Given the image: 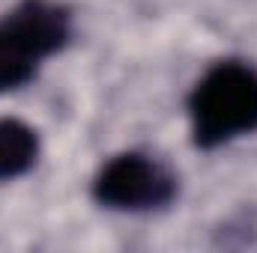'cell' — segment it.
<instances>
[{
  "label": "cell",
  "mask_w": 257,
  "mask_h": 253,
  "mask_svg": "<svg viewBox=\"0 0 257 253\" xmlns=\"http://www.w3.org/2000/svg\"><path fill=\"white\" fill-rule=\"evenodd\" d=\"M192 143L209 152L257 131V68L242 60L212 63L189 92Z\"/></svg>",
  "instance_id": "1"
},
{
  "label": "cell",
  "mask_w": 257,
  "mask_h": 253,
  "mask_svg": "<svg viewBox=\"0 0 257 253\" xmlns=\"http://www.w3.org/2000/svg\"><path fill=\"white\" fill-rule=\"evenodd\" d=\"M72 39V12L57 0H18L0 18V92L30 84L42 60Z\"/></svg>",
  "instance_id": "2"
},
{
  "label": "cell",
  "mask_w": 257,
  "mask_h": 253,
  "mask_svg": "<svg viewBox=\"0 0 257 253\" xmlns=\"http://www.w3.org/2000/svg\"><path fill=\"white\" fill-rule=\"evenodd\" d=\"M90 194L99 206L114 212H156L177 200V176L144 152H120L99 167Z\"/></svg>",
  "instance_id": "3"
},
{
  "label": "cell",
  "mask_w": 257,
  "mask_h": 253,
  "mask_svg": "<svg viewBox=\"0 0 257 253\" xmlns=\"http://www.w3.org/2000/svg\"><path fill=\"white\" fill-rule=\"evenodd\" d=\"M39 158V134L36 128L3 116L0 120V182H12L33 170Z\"/></svg>",
  "instance_id": "4"
}]
</instances>
